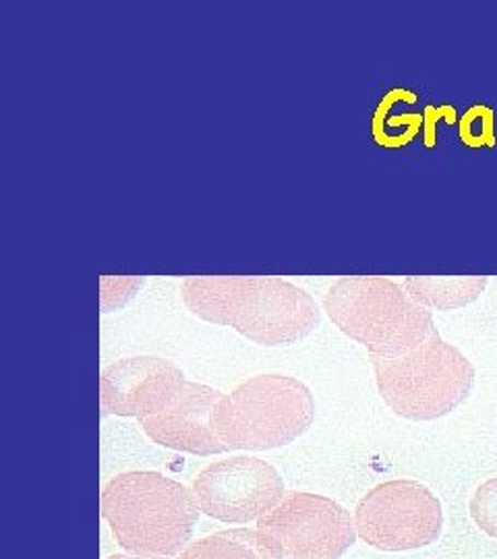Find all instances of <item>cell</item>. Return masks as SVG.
Listing matches in <instances>:
<instances>
[{"instance_id":"1","label":"cell","mask_w":497,"mask_h":559,"mask_svg":"<svg viewBox=\"0 0 497 559\" xmlns=\"http://www.w3.org/2000/svg\"><path fill=\"white\" fill-rule=\"evenodd\" d=\"M180 297L199 320L233 328L259 346H291L319 325L318 302L288 280L187 278Z\"/></svg>"},{"instance_id":"2","label":"cell","mask_w":497,"mask_h":559,"mask_svg":"<svg viewBox=\"0 0 497 559\" xmlns=\"http://www.w3.org/2000/svg\"><path fill=\"white\" fill-rule=\"evenodd\" d=\"M99 503L120 547L152 558H179L201 512L191 489L154 471L120 473L104 485Z\"/></svg>"},{"instance_id":"3","label":"cell","mask_w":497,"mask_h":559,"mask_svg":"<svg viewBox=\"0 0 497 559\" xmlns=\"http://www.w3.org/2000/svg\"><path fill=\"white\" fill-rule=\"evenodd\" d=\"M323 311L369 357L397 359L431 338L436 321L402 284L378 276H348L330 286Z\"/></svg>"},{"instance_id":"4","label":"cell","mask_w":497,"mask_h":559,"mask_svg":"<svg viewBox=\"0 0 497 559\" xmlns=\"http://www.w3.org/2000/svg\"><path fill=\"white\" fill-rule=\"evenodd\" d=\"M316 419L311 390L291 376H258L222 394L214 429L228 450L268 452L298 440Z\"/></svg>"},{"instance_id":"5","label":"cell","mask_w":497,"mask_h":559,"mask_svg":"<svg viewBox=\"0 0 497 559\" xmlns=\"http://www.w3.org/2000/svg\"><path fill=\"white\" fill-rule=\"evenodd\" d=\"M381 400L406 420H436L454 413L475 388V367L454 344L436 332L415 350L371 357Z\"/></svg>"},{"instance_id":"6","label":"cell","mask_w":497,"mask_h":559,"mask_svg":"<svg viewBox=\"0 0 497 559\" xmlns=\"http://www.w3.org/2000/svg\"><path fill=\"white\" fill-rule=\"evenodd\" d=\"M357 535L381 551H413L436 543L443 510L417 480H386L365 493L355 510Z\"/></svg>"},{"instance_id":"7","label":"cell","mask_w":497,"mask_h":559,"mask_svg":"<svg viewBox=\"0 0 497 559\" xmlns=\"http://www.w3.org/2000/svg\"><path fill=\"white\" fill-rule=\"evenodd\" d=\"M258 528L279 545L284 559H340L357 543V526L339 501L293 491Z\"/></svg>"},{"instance_id":"8","label":"cell","mask_w":497,"mask_h":559,"mask_svg":"<svg viewBox=\"0 0 497 559\" xmlns=\"http://www.w3.org/2000/svg\"><path fill=\"white\" fill-rule=\"evenodd\" d=\"M199 510L226 524H249L268 516L286 498L276 466L251 456L212 462L191 487Z\"/></svg>"},{"instance_id":"9","label":"cell","mask_w":497,"mask_h":559,"mask_svg":"<svg viewBox=\"0 0 497 559\" xmlns=\"http://www.w3.org/2000/svg\"><path fill=\"white\" fill-rule=\"evenodd\" d=\"M177 365L159 357H129L99 376V408L108 417L145 419L159 413L185 383Z\"/></svg>"},{"instance_id":"10","label":"cell","mask_w":497,"mask_h":559,"mask_svg":"<svg viewBox=\"0 0 497 559\" xmlns=\"http://www.w3.org/2000/svg\"><path fill=\"white\" fill-rule=\"evenodd\" d=\"M220 399L218 390L185 381L159 413L140 420L141 429L154 443L185 454L216 456L230 452L212 423Z\"/></svg>"},{"instance_id":"11","label":"cell","mask_w":497,"mask_h":559,"mask_svg":"<svg viewBox=\"0 0 497 559\" xmlns=\"http://www.w3.org/2000/svg\"><path fill=\"white\" fill-rule=\"evenodd\" d=\"M177 559H284L279 545L259 528H230L189 543Z\"/></svg>"},{"instance_id":"12","label":"cell","mask_w":497,"mask_h":559,"mask_svg":"<svg viewBox=\"0 0 497 559\" xmlns=\"http://www.w3.org/2000/svg\"><path fill=\"white\" fill-rule=\"evenodd\" d=\"M402 286L429 311H454L475 302L487 288V278H406Z\"/></svg>"},{"instance_id":"13","label":"cell","mask_w":497,"mask_h":559,"mask_svg":"<svg viewBox=\"0 0 497 559\" xmlns=\"http://www.w3.org/2000/svg\"><path fill=\"white\" fill-rule=\"evenodd\" d=\"M423 129V115L418 112H404L398 117H390V112L378 106L374 115V138L383 147H404L417 138Z\"/></svg>"},{"instance_id":"14","label":"cell","mask_w":497,"mask_h":559,"mask_svg":"<svg viewBox=\"0 0 497 559\" xmlns=\"http://www.w3.org/2000/svg\"><path fill=\"white\" fill-rule=\"evenodd\" d=\"M460 140L469 147H494L496 145V112L485 106H471L458 120Z\"/></svg>"},{"instance_id":"15","label":"cell","mask_w":497,"mask_h":559,"mask_svg":"<svg viewBox=\"0 0 497 559\" xmlns=\"http://www.w3.org/2000/svg\"><path fill=\"white\" fill-rule=\"evenodd\" d=\"M469 510H471V516L475 520L478 528L485 535L497 539V477L485 480L478 487Z\"/></svg>"},{"instance_id":"16","label":"cell","mask_w":497,"mask_h":559,"mask_svg":"<svg viewBox=\"0 0 497 559\" xmlns=\"http://www.w3.org/2000/svg\"><path fill=\"white\" fill-rule=\"evenodd\" d=\"M457 122V108L454 106H427L423 115V129H425V147H434L438 138L439 122Z\"/></svg>"},{"instance_id":"17","label":"cell","mask_w":497,"mask_h":559,"mask_svg":"<svg viewBox=\"0 0 497 559\" xmlns=\"http://www.w3.org/2000/svg\"><path fill=\"white\" fill-rule=\"evenodd\" d=\"M108 559H168V558H152V556H133V554H129V556H110Z\"/></svg>"}]
</instances>
